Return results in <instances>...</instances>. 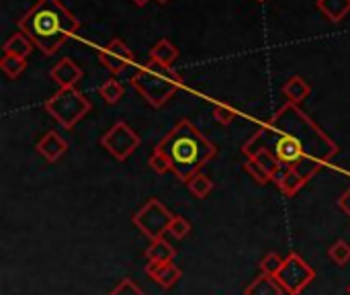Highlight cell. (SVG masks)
<instances>
[{
  "instance_id": "1",
  "label": "cell",
  "mask_w": 350,
  "mask_h": 295,
  "mask_svg": "<svg viewBox=\"0 0 350 295\" xmlns=\"http://www.w3.org/2000/svg\"><path fill=\"white\" fill-rule=\"evenodd\" d=\"M265 150L275 154L283 170L293 168L308 181L338 154L336 142L293 103H285L242 146V154L248 158Z\"/></svg>"
},
{
  "instance_id": "2",
  "label": "cell",
  "mask_w": 350,
  "mask_h": 295,
  "mask_svg": "<svg viewBox=\"0 0 350 295\" xmlns=\"http://www.w3.org/2000/svg\"><path fill=\"white\" fill-rule=\"evenodd\" d=\"M16 25L45 55H53L80 29V21L59 0H37Z\"/></svg>"
},
{
  "instance_id": "3",
  "label": "cell",
  "mask_w": 350,
  "mask_h": 295,
  "mask_svg": "<svg viewBox=\"0 0 350 295\" xmlns=\"http://www.w3.org/2000/svg\"><path fill=\"white\" fill-rule=\"evenodd\" d=\"M160 150L170 162V170L183 181L189 183L199 170L217 156V146L209 142L189 119H183L174 129L158 142Z\"/></svg>"
},
{
  "instance_id": "4",
  "label": "cell",
  "mask_w": 350,
  "mask_h": 295,
  "mask_svg": "<svg viewBox=\"0 0 350 295\" xmlns=\"http://www.w3.org/2000/svg\"><path fill=\"white\" fill-rule=\"evenodd\" d=\"M131 84L146 99V103H150L154 109H160L178 92L183 86V76L172 66L148 60L131 76Z\"/></svg>"
},
{
  "instance_id": "5",
  "label": "cell",
  "mask_w": 350,
  "mask_h": 295,
  "mask_svg": "<svg viewBox=\"0 0 350 295\" xmlns=\"http://www.w3.org/2000/svg\"><path fill=\"white\" fill-rule=\"evenodd\" d=\"M43 107L59 125L72 129L80 119H84L90 113L92 103L76 88H59L51 99L45 101Z\"/></svg>"
},
{
  "instance_id": "6",
  "label": "cell",
  "mask_w": 350,
  "mask_h": 295,
  "mask_svg": "<svg viewBox=\"0 0 350 295\" xmlns=\"http://www.w3.org/2000/svg\"><path fill=\"white\" fill-rule=\"evenodd\" d=\"M275 279L289 295H299L316 279V271L297 253H291Z\"/></svg>"
},
{
  "instance_id": "7",
  "label": "cell",
  "mask_w": 350,
  "mask_h": 295,
  "mask_svg": "<svg viewBox=\"0 0 350 295\" xmlns=\"http://www.w3.org/2000/svg\"><path fill=\"white\" fill-rule=\"evenodd\" d=\"M172 218L174 216L158 199H150L133 216V224L142 230V234H146L152 240H158V238H164V232H168Z\"/></svg>"
},
{
  "instance_id": "8",
  "label": "cell",
  "mask_w": 350,
  "mask_h": 295,
  "mask_svg": "<svg viewBox=\"0 0 350 295\" xmlns=\"http://www.w3.org/2000/svg\"><path fill=\"white\" fill-rule=\"evenodd\" d=\"M142 144V138L125 123V121H117L103 138H100V146L119 162H125Z\"/></svg>"
},
{
  "instance_id": "9",
  "label": "cell",
  "mask_w": 350,
  "mask_h": 295,
  "mask_svg": "<svg viewBox=\"0 0 350 295\" xmlns=\"http://www.w3.org/2000/svg\"><path fill=\"white\" fill-rule=\"evenodd\" d=\"M98 62L111 72V74H121V72H125L131 64H133V60H135V53L131 51V47L123 41V39H119V37H115V39H111L103 49H98Z\"/></svg>"
},
{
  "instance_id": "10",
  "label": "cell",
  "mask_w": 350,
  "mask_h": 295,
  "mask_svg": "<svg viewBox=\"0 0 350 295\" xmlns=\"http://www.w3.org/2000/svg\"><path fill=\"white\" fill-rule=\"evenodd\" d=\"M84 72L82 68L72 60V57H62L51 70L49 78L59 86V88H76V84L82 80Z\"/></svg>"
},
{
  "instance_id": "11",
  "label": "cell",
  "mask_w": 350,
  "mask_h": 295,
  "mask_svg": "<svg viewBox=\"0 0 350 295\" xmlns=\"http://www.w3.org/2000/svg\"><path fill=\"white\" fill-rule=\"evenodd\" d=\"M146 273L164 290H170L183 277V271L174 263H148Z\"/></svg>"
},
{
  "instance_id": "12",
  "label": "cell",
  "mask_w": 350,
  "mask_h": 295,
  "mask_svg": "<svg viewBox=\"0 0 350 295\" xmlns=\"http://www.w3.org/2000/svg\"><path fill=\"white\" fill-rule=\"evenodd\" d=\"M35 148H37V152H39L45 160L57 162V160L68 152V142L62 140L55 131H47V133H43V136L39 138V142H37Z\"/></svg>"
},
{
  "instance_id": "13",
  "label": "cell",
  "mask_w": 350,
  "mask_h": 295,
  "mask_svg": "<svg viewBox=\"0 0 350 295\" xmlns=\"http://www.w3.org/2000/svg\"><path fill=\"white\" fill-rule=\"evenodd\" d=\"M275 183H277L279 191H281L285 197H293V195L308 183V179H306L301 172L293 170V168H285V170H281V172L275 177Z\"/></svg>"
},
{
  "instance_id": "14",
  "label": "cell",
  "mask_w": 350,
  "mask_h": 295,
  "mask_svg": "<svg viewBox=\"0 0 350 295\" xmlns=\"http://www.w3.org/2000/svg\"><path fill=\"white\" fill-rule=\"evenodd\" d=\"M283 94L287 97V103L299 105L304 103L310 94H312V86L306 78L301 76H291L285 84H283Z\"/></svg>"
},
{
  "instance_id": "15",
  "label": "cell",
  "mask_w": 350,
  "mask_h": 295,
  "mask_svg": "<svg viewBox=\"0 0 350 295\" xmlns=\"http://www.w3.org/2000/svg\"><path fill=\"white\" fill-rule=\"evenodd\" d=\"M33 47H35V43H33L23 31H18V33H12V35L4 41L2 51L8 53V55H16V57L27 60V55L33 51Z\"/></svg>"
},
{
  "instance_id": "16",
  "label": "cell",
  "mask_w": 350,
  "mask_h": 295,
  "mask_svg": "<svg viewBox=\"0 0 350 295\" xmlns=\"http://www.w3.org/2000/svg\"><path fill=\"white\" fill-rule=\"evenodd\" d=\"M316 6L330 23H340L350 12V0H316Z\"/></svg>"
},
{
  "instance_id": "17",
  "label": "cell",
  "mask_w": 350,
  "mask_h": 295,
  "mask_svg": "<svg viewBox=\"0 0 350 295\" xmlns=\"http://www.w3.org/2000/svg\"><path fill=\"white\" fill-rule=\"evenodd\" d=\"M283 292L285 290L279 285V281L275 277L260 275L244 290V295H283Z\"/></svg>"
},
{
  "instance_id": "18",
  "label": "cell",
  "mask_w": 350,
  "mask_h": 295,
  "mask_svg": "<svg viewBox=\"0 0 350 295\" xmlns=\"http://www.w3.org/2000/svg\"><path fill=\"white\" fill-rule=\"evenodd\" d=\"M174 257H176V251H174L164 238L152 240V244H150L148 251H146L148 263H172Z\"/></svg>"
},
{
  "instance_id": "19",
  "label": "cell",
  "mask_w": 350,
  "mask_h": 295,
  "mask_svg": "<svg viewBox=\"0 0 350 295\" xmlns=\"http://www.w3.org/2000/svg\"><path fill=\"white\" fill-rule=\"evenodd\" d=\"M178 57V49L172 45L170 39H160L152 49H150V60L160 62L164 66H172Z\"/></svg>"
},
{
  "instance_id": "20",
  "label": "cell",
  "mask_w": 350,
  "mask_h": 295,
  "mask_svg": "<svg viewBox=\"0 0 350 295\" xmlns=\"http://www.w3.org/2000/svg\"><path fill=\"white\" fill-rule=\"evenodd\" d=\"M98 94H100L109 105H115V103H119V101L123 99L125 88H123V84H121V82H117L115 78H109L107 82H103V84H100Z\"/></svg>"
},
{
  "instance_id": "21",
  "label": "cell",
  "mask_w": 350,
  "mask_h": 295,
  "mask_svg": "<svg viewBox=\"0 0 350 295\" xmlns=\"http://www.w3.org/2000/svg\"><path fill=\"white\" fill-rule=\"evenodd\" d=\"M0 68H2V72H4L8 78H18V76L25 72L27 62H25L23 57H16V55H8V53H4V55H2V60H0Z\"/></svg>"
},
{
  "instance_id": "22",
  "label": "cell",
  "mask_w": 350,
  "mask_h": 295,
  "mask_svg": "<svg viewBox=\"0 0 350 295\" xmlns=\"http://www.w3.org/2000/svg\"><path fill=\"white\" fill-rule=\"evenodd\" d=\"M187 187H189V191L195 195V197H199V199H205L211 191H213V181L209 179V177H205V175H195L189 183H187Z\"/></svg>"
},
{
  "instance_id": "23",
  "label": "cell",
  "mask_w": 350,
  "mask_h": 295,
  "mask_svg": "<svg viewBox=\"0 0 350 295\" xmlns=\"http://www.w3.org/2000/svg\"><path fill=\"white\" fill-rule=\"evenodd\" d=\"M283 265H285V259L283 257H279L277 253H269L262 261H260V271H262V275H271V277H277L279 275V271L283 269Z\"/></svg>"
},
{
  "instance_id": "24",
  "label": "cell",
  "mask_w": 350,
  "mask_h": 295,
  "mask_svg": "<svg viewBox=\"0 0 350 295\" xmlns=\"http://www.w3.org/2000/svg\"><path fill=\"white\" fill-rule=\"evenodd\" d=\"M328 257L336 263V265H340V267H345V265H349L350 263V244L347 240H336L332 246H330V251H328Z\"/></svg>"
},
{
  "instance_id": "25",
  "label": "cell",
  "mask_w": 350,
  "mask_h": 295,
  "mask_svg": "<svg viewBox=\"0 0 350 295\" xmlns=\"http://www.w3.org/2000/svg\"><path fill=\"white\" fill-rule=\"evenodd\" d=\"M148 164H150V166H152V170H154V172H158V175H164V172H168V170H170V162H168V160H166V156H164L160 150H156V148H154V152H152V156H150Z\"/></svg>"
},
{
  "instance_id": "26",
  "label": "cell",
  "mask_w": 350,
  "mask_h": 295,
  "mask_svg": "<svg viewBox=\"0 0 350 295\" xmlns=\"http://www.w3.org/2000/svg\"><path fill=\"white\" fill-rule=\"evenodd\" d=\"M244 170H246V172H248V175L258 183V185H267L269 181H273V179H271V177H269V175H267V172H265V170L254 162V160H252V158H248V160H246Z\"/></svg>"
},
{
  "instance_id": "27",
  "label": "cell",
  "mask_w": 350,
  "mask_h": 295,
  "mask_svg": "<svg viewBox=\"0 0 350 295\" xmlns=\"http://www.w3.org/2000/svg\"><path fill=\"white\" fill-rule=\"evenodd\" d=\"M213 117H215L221 125H228V123L234 121L236 111H234L232 107L224 105V103H217V105H213Z\"/></svg>"
},
{
  "instance_id": "28",
  "label": "cell",
  "mask_w": 350,
  "mask_h": 295,
  "mask_svg": "<svg viewBox=\"0 0 350 295\" xmlns=\"http://www.w3.org/2000/svg\"><path fill=\"white\" fill-rule=\"evenodd\" d=\"M168 232H170L174 238H185V236H189V232H191V224H189L185 218L174 216V218H172V222H170Z\"/></svg>"
},
{
  "instance_id": "29",
  "label": "cell",
  "mask_w": 350,
  "mask_h": 295,
  "mask_svg": "<svg viewBox=\"0 0 350 295\" xmlns=\"http://www.w3.org/2000/svg\"><path fill=\"white\" fill-rule=\"evenodd\" d=\"M109 295H146L131 279H123Z\"/></svg>"
},
{
  "instance_id": "30",
  "label": "cell",
  "mask_w": 350,
  "mask_h": 295,
  "mask_svg": "<svg viewBox=\"0 0 350 295\" xmlns=\"http://www.w3.org/2000/svg\"><path fill=\"white\" fill-rule=\"evenodd\" d=\"M338 207H340V209H342V211H345V214L350 218V189L345 193V195H342V197H340V199H338Z\"/></svg>"
},
{
  "instance_id": "31",
  "label": "cell",
  "mask_w": 350,
  "mask_h": 295,
  "mask_svg": "<svg viewBox=\"0 0 350 295\" xmlns=\"http://www.w3.org/2000/svg\"><path fill=\"white\" fill-rule=\"evenodd\" d=\"M131 2H133V4H137V6H146L150 0H131Z\"/></svg>"
},
{
  "instance_id": "32",
  "label": "cell",
  "mask_w": 350,
  "mask_h": 295,
  "mask_svg": "<svg viewBox=\"0 0 350 295\" xmlns=\"http://www.w3.org/2000/svg\"><path fill=\"white\" fill-rule=\"evenodd\" d=\"M160 4H166V2H170V0H158Z\"/></svg>"
},
{
  "instance_id": "33",
  "label": "cell",
  "mask_w": 350,
  "mask_h": 295,
  "mask_svg": "<svg viewBox=\"0 0 350 295\" xmlns=\"http://www.w3.org/2000/svg\"><path fill=\"white\" fill-rule=\"evenodd\" d=\"M349 295H350V285H349Z\"/></svg>"
},
{
  "instance_id": "34",
  "label": "cell",
  "mask_w": 350,
  "mask_h": 295,
  "mask_svg": "<svg viewBox=\"0 0 350 295\" xmlns=\"http://www.w3.org/2000/svg\"><path fill=\"white\" fill-rule=\"evenodd\" d=\"M258 2H262V0H258Z\"/></svg>"
}]
</instances>
